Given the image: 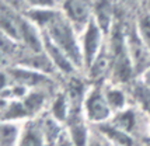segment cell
Returning a JSON list of instances; mask_svg holds the SVG:
<instances>
[{"instance_id":"9c48e42d","label":"cell","mask_w":150,"mask_h":146,"mask_svg":"<svg viewBox=\"0 0 150 146\" xmlns=\"http://www.w3.org/2000/svg\"><path fill=\"white\" fill-rule=\"evenodd\" d=\"M103 138H104L111 146H136V140L132 136H129L128 133H125L124 131H121L119 128L111 124L110 121L104 122L101 125L93 126Z\"/></svg>"},{"instance_id":"6da1fadb","label":"cell","mask_w":150,"mask_h":146,"mask_svg":"<svg viewBox=\"0 0 150 146\" xmlns=\"http://www.w3.org/2000/svg\"><path fill=\"white\" fill-rule=\"evenodd\" d=\"M110 122L132 136L136 143L150 140V114L137 104H131L115 113Z\"/></svg>"},{"instance_id":"5bb4252c","label":"cell","mask_w":150,"mask_h":146,"mask_svg":"<svg viewBox=\"0 0 150 146\" xmlns=\"http://www.w3.org/2000/svg\"><path fill=\"white\" fill-rule=\"evenodd\" d=\"M87 146H111L107 140L100 135V133L91 126V133H90V138H88V143Z\"/></svg>"},{"instance_id":"ac0fdd59","label":"cell","mask_w":150,"mask_h":146,"mask_svg":"<svg viewBox=\"0 0 150 146\" xmlns=\"http://www.w3.org/2000/svg\"><path fill=\"white\" fill-rule=\"evenodd\" d=\"M10 83H11V79H10V76H8L7 70H4V72H0V91H1L4 87L8 86Z\"/></svg>"},{"instance_id":"3957f363","label":"cell","mask_w":150,"mask_h":146,"mask_svg":"<svg viewBox=\"0 0 150 146\" xmlns=\"http://www.w3.org/2000/svg\"><path fill=\"white\" fill-rule=\"evenodd\" d=\"M107 44V34L101 30L94 20H91L80 33V51L83 59V72H86L91 63L97 59Z\"/></svg>"},{"instance_id":"2e32d148","label":"cell","mask_w":150,"mask_h":146,"mask_svg":"<svg viewBox=\"0 0 150 146\" xmlns=\"http://www.w3.org/2000/svg\"><path fill=\"white\" fill-rule=\"evenodd\" d=\"M136 80L146 89V90L150 91V66L147 67L146 70H143V72L140 73V74L136 77Z\"/></svg>"},{"instance_id":"7c38bea8","label":"cell","mask_w":150,"mask_h":146,"mask_svg":"<svg viewBox=\"0 0 150 146\" xmlns=\"http://www.w3.org/2000/svg\"><path fill=\"white\" fill-rule=\"evenodd\" d=\"M24 1L27 10H52L60 7L58 0H24Z\"/></svg>"},{"instance_id":"9a60e30c","label":"cell","mask_w":150,"mask_h":146,"mask_svg":"<svg viewBox=\"0 0 150 146\" xmlns=\"http://www.w3.org/2000/svg\"><path fill=\"white\" fill-rule=\"evenodd\" d=\"M10 66H13V59L0 48V72L7 70Z\"/></svg>"},{"instance_id":"7a4b0ae2","label":"cell","mask_w":150,"mask_h":146,"mask_svg":"<svg viewBox=\"0 0 150 146\" xmlns=\"http://www.w3.org/2000/svg\"><path fill=\"white\" fill-rule=\"evenodd\" d=\"M83 115L91 126L101 125L112 118L111 107L104 94L103 83H91L84 94Z\"/></svg>"},{"instance_id":"30bf717a","label":"cell","mask_w":150,"mask_h":146,"mask_svg":"<svg viewBox=\"0 0 150 146\" xmlns=\"http://www.w3.org/2000/svg\"><path fill=\"white\" fill-rule=\"evenodd\" d=\"M70 111H72V106H70V100H69V96L66 93V90L56 91V94L53 96L51 103H49L46 113L65 125L67 120H69Z\"/></svg>"},{"instance_id":"ba28073f","label":"cell","mask_w":150,"mask_h":146,"mask_svg":"<svg viewBox=\"0 0 150 146\" xmlns=\"http://www.w3.org/2000/svg\"><path fill=\"white\" fill-rule=\"evenodd\" d=\"M93 20L101 27V30L108 37V34L117 21L115 9L111 0H96L93 3Z\"/></svg>"},{"instance_id":"8992f818","label":"cell","mask_w":150,"mask_h":146,"mask_svg":"<svg viewBox=\"0 0 150 146\" xmlns=\"http://www.w3.org/2000/svg\"><path fill=\"white\" fill-rule=\"evenodd\" d=\"M17 146H46L39 117L27 120L21 124Z\"/></svg>"},{"instance_id":"277c9868","label":"cell","mask_w":150,"mask_h":146,"mask_svg":"<svg viewBox=\"0 0 150 146\" xmlns=\"http://www.w3.org/2000/svg\"><path fill=\"white\" fill-rule=\"evenodd\" d=\"M125 37H126L128 53L133 65L135 76L137 77L143 70H146L150 66V52L144 47L143 41L140 40L135 24L131 28H125Z\"/></svg>"},{"instance_id":"5b68a950","label":"cell","mask_w":150,"mask_h":146,"mask_svg":"<svg viewBox=\"0 0 150 146\" xmlns=\"http://www.w3.org/2000/svg\"><path fill=\"white\" fill-rule=\"evenodd\" d=\"M59 9L79 34L93 20V3L90 0H63Z\"/></svg>"},{"instance_id":"8fae6325","label":"cell","mask_w":150,"mask_h":146,"mask_svg":"<svg viewBox=\"0 0 150 146\" xmlns=\"http://www.w3.org/2000/svg\"><path fill=\"white\" fill-rule=\"evenodd\" d=\"M135 26H136L137 34H139L140 40L143 41L144 47L147 48V51L150 52V13L140 14L137 17Z\"/></svg>"},{"instance_id":"d6986e66","label":"cell","mask_w":150,"mask_h":146,"mask_svg":"<svg viewBox=\"0 0 150 146\" xmlns=\"http://www.w3.org/2000/svg\"><path fill=\"white\" fill-rule=\"evenodd\" d=\"M131 1H137V0H131Z\"/></svg>"},{"instance_id":"4fadbf2b","label":"cell","mask_w":150,"mask_h":146,"mask_svg":"<svg viewBox=\"0 0 150 146\" xmlns=\"http://www.w3.org/2000/svg\"><path fill=\"white\" fill-rule=\"evenodd\" d=\"M1 4H4L6 7L11 9L17 13H25V1L24 0H0Z\"/></svg>"},{"instance_id":"52a82bcc","label":"cell","mask_w":150,"mask_h":146,"mask_svg":"<svg viewBox=\"0 0 150 146\" xmlns=\"http://www.w3.org/2000/svg\"><path fill=\"white\" fill-rule=\"evenodd\" d=\"M103 89H104L107 101H108V104H110L114 114L132 104L131 91H128L122 84H117V83H112V82H105V83H103Z\"/></svg>"},{"instance_id":"e0dca14e","label":"cell","mask_w":150,"mask_h":146,"mask_svg":"<svg viewBox=\"0 0 150 146\" xmlns=\"http://www.w3.org/2000/svg\"><path fill=\"white\" fill-rule=\"evenodd\" d=\"M53 146H76V145H74V142L72 140L70 135L67 133V131H65V132H63V135L59 138L58 142H56Z\"/></svg>"}]
</instances>
